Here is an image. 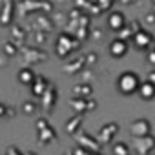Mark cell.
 Instances as JSON below:
<instances>
[{"instance_id": "30bf717a", "label": "cell", "mask_w": 155, "mask_h": 155, "mask_svg": "<svg viewBox=\"0 0 155 155\" xmlns=\"http://www.w3.org/2000/svg\"><path fill=\"white\" fill-rule=\"evenodd\" d=\"M113 155H130V148L126 146V142H115L111 148Z\"/></svg>"}, {"instance_id": "7c38bea8", "label": "cell", "mask_w": 155, "mask_h": 155, "mask_svg": "<svg viewBox=\"0 0 155 155\" xmlns=\"http://www.w3.org/2000/svg\"><path fill=\"white\" fill-rule=\"evenodd\" d=\"M4 51H6V53H8V55H9V57H13V55H15V53H17V48H15V46H13V44H9V42H8V44H6V46H4Z\"/></svg>"}, {"instance_id": "6da1fadb", "label": "cell", "mask_w": 155, "mask_h": 155, "mask_svg": "<svg viewBox=\"0 0 155 155\" xmlns=\"http://www.w3.org/2000/svg\"><path fill=\"white\" fill-rule=\"evenodd\" d=\"M117 86H119V91H120L122 95H133V93L139 91L140 81H139L137 73H133V71H124V73L119 77Z\"/></svg>"}, {"instance_id": "5b68a950", "label": "cell", "mask_w": 155, "mask_h": 155, "mask_svg": "<svg viewBox=\"0 0 155 155\" xmlns=\"http://www.w3.org/2000/svg\"><path fill=\"white\" fill-rule=\"evenodd\" d=\"M126 51H128V42H124V40H120V38L113 40L111 46H110V53H111V57H115V58L124 57Z\"/></svg>"}, {"instance_id": "2e32d148", "label": "cell", "mask_w": 155, "mask_h": 155, "mask_svg": "<svg viewBox=\"0 0 155 155\" xmlns=\"http://www.w3.org/2000/svg\"><path fill=\"white\" fill-rule=\"evenodd\" d=\"M4 113H6V106L0 104V117H4Z\"/></svg>"}, {"instance_id": "9c48e42d", "label": "cell", "mask_w": 155, "mask_h": 155, "mask_svg": "<svg viewBox=\"0 0 155 155\" xmlns=\"http://www.w3.org/2000/svg\"><path fill=\"white\" fill-rule=\"evenodd\" d=\"M18 81H20L22 84H33V81H35V73H33L29 68H24V69L18 71Z\"/></svg>"}, {"instance_id": "3957f363", "label": "cell", "mask_w": 155, "mask_h": 155, "mask_svg": "<svg viewBox=\"0 0 155 155\" xmlns=\"http://www.w3.org/2000/svg\"><path fill=\"white\" fill-rule=\"evenodd\" d=\"M137 153L139 155H150V151L155 148V137L148 135V137H142V139H137Z\"/></svg>"}, {"instance_id": "9a60e30c", "label": "cell", "mask_w": 155, "mask_h": 155, "mask_svg": "<svg viewBox=\"0 0 155 155\" xmlns=\"http://www.w3.org/2000/svg\"><path fill=\"white\" fill-rule=\"evenodd\" d=\"M148 82L155 84V73H150V77H148Z\"/></svg>"}, {"instance_id": "4fadbf2b", "label": "cell", "mask_w": 155, "mask_h": 155, "mask_svg": "<svg viewBox=\"0 0 155 155\" xmlns=\"http://www.w3.org/2000/svg\"><path fill=\"white\" fill-rule=\"evenodd\" d=\"M148 62H150V64H155V49H151V51H150V57H148Z\"/></svg>"}, {"instance_id": "8992f818", "label": "cell", "mask_w": 155, "mask_h": 155, "mask_svg": "<svg viewBox=\"0 0 155 155\" xmlns=\"http://www.w3.org/2000/svg\"><path fill=\"white\" fill-rule=\"evenodd\" d=\"M124 15L120 13V11H113L111 15H110V18H108V24H110V28L111 29H115V31H119V29H122L124 28Z\"/></svg>"}, {"instance_id": "8fae6325", "label": "cell", "mask_w": 155, "mask_h": 155, "mask_svg": "<svg viewBox=\"0 0 155 155\" xmlns=\"http://www.w3.org/2000/svg\"><path fill=\"white\" fill-rule=\"evenodd\" d=\"M46 90H48V88H46V81L42 79V77H38V81H37L35 86H33V93H35V95H44Z\"/></svg>"}, {"instance_id": "5bb4252c", "label": "cell", "mask_w": 155, "mask_h": 155, "mask_svg": "<svg viewBox=\"0 0 155 155\" xmlns=\"http://www.w3.org/2000/svg\"><path fill=\"white\" fill-rule=\"evenodd\" d=\"M8 155H22V153H20L17 148H9V150H8Z\"/></svg>"}, {"instance_id": "52a82bcc", "label": "cell", "mask_w": 155, "mask_h": 155, "mask_svg": "<svg viewBox=\"0 0 155 155\" xmlns=\"http://www.w3.org/2000/svg\"><path fill=\"white\" fill-rule=\"evenodd\" d=\"M117 131H119V126H117V124H106V126L101 130L99 137H101L102 142H110V140L117 135Z\"/></svg>"}, {"instance_id": "7a4b0ae2", "label": "cell", "mask_w": 155, "mask_h": 155, "mask_svg": "<svg viewBox=\"0 0 155 155\" xmlns=\"http://www.w3.org/2000/svg\"><path fill=\"white\" fill-rule=\"evenodd\" d=\"M130 130H131V135H133L135 139H142V137H148V135H150L151 124H150L148 119H137V120L131 122Z\"/></svg>"}, {"instance_id": "ba28073f", "label": "cell", "mask_w": 155, "mask_h": 155, "mask_svg": "<svg viewBox=\"0 0 155 155\" xmlns=\"http://www.w3.org/2000/svg\"><path fill=\"white\" fill-rule=\"evenodd\" d=\"M139 95L144 99V101H151L153 97H155V84H151V82H142L140 84V88H139Z\"/></svg>"}, {"instance_id": "277c9868", "label": "cell", "mask_w": 155, "mask_h": 155, "mask_svg": "<svg viewBox=\"0 0 155 155\" xmlns=\"http://www.w3.org/2000/svg\"><path fill=\"white\" fill-rule=\"evenodd\" d=\"M133 42H135V48H139V49H146V48L153 42V37H151L148 31H139V33H135Z\"/></svg>"}]
</instances>
